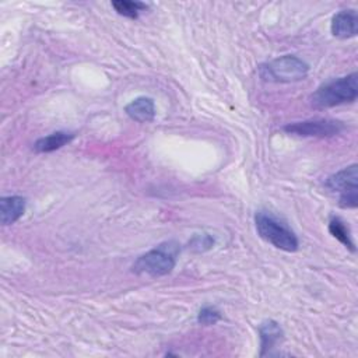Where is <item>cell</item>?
I'll use <instances>...</instances> for the list:
<instances>
[{
    "mask_svg": "<svg viewBox=\"0 0 358 358\" xmlns=\"http://www.w3.org/2000/svg\"><path fill=\"white\" fill-rule=\"evenodd\" d=\"M358 98V76L347 74L322 84L312 95L310 103L316 109H327L343 103L354 102Z\"/></svg>",
    "mask_w": 358,
    "mask_h": 358,
    "instance_id": "obj_1",
    "label": "cell"
},
{
    "mask_svg": "<svg viewBox=\"0 0 358 358\" xmlns=\"http://www.w3.org/2000/svg\"><path fill=\"white\" fill-rule=\"evenodd\" d=\"M179 253V243L175 241H166L155 246L154 249L141 255L131 270L137 274H147L150 277H161L169 274L175 264Z\"/></svg>",
    "mask_w": 358,
    "mask_h": 358,
    "instance_id": "obj_2",
    "label": "cell"
},
{
    "mask_svg": "<svg viewBox=\"0 0 358 358\" xmlns=\"http://www.w3.org/2000/svg\"><path fill=\"white\" fill-rule=\"evenodd\" d=\"M256 231L262 239L284 252H296L299 242L295 232L270 211L260 210L255 215Z\"/></svg>",
    "mask_w": 358,
    "mask_h": 358,
    "instance_id": "obj_3",
    "label": "cell"
},
{
    "mask_svg": "<svg viewBox=\"0 0 358 358\" xmlns=\"http://www.w3.org/2000/svg\"><path fill=\"white\" fill-rule=\"evenodd\" d=\"M309 66L294 55H284L259 66V76L264 81L294 83L308 76Z\"/></svg>",
    "mask_w": 358,
    "mask_h": 358,
    "instance_id": "obj_4",
    "label": "cell"
},
{
    "mask_svg": "<svg viewBox=\"0 0 358 358\" xmlns=\"http://www.w3.org/2000/svg\"><path fill=\"white\" fill-rule=\"evenodd\" d=\"M345 129L344 123L336 119H309L284 126V131L299 137H331Z\"/></svg>",
    "mask_w": 358,
    "mask_h": 358,
    "instance_id": "obj_5",
    "label": "cell"
},
{
    "mask_svg": "<svg viewBox=\"0 0 358 358\" xmlns=\"http://www.w3.org/2000/svg\"><path fill=\"white\" fill-rule=\"evenodd\" d=\"M324 185L331 192H338L340 194L350 190H358V165L352 164L330 175Z\"/></svg>",
    "mask_w": 358,
    "mask_h": 358,
    "instance_id": "obj_6",
    "label": "cell"
},
{
    "mask_svg": "<svg viewBox=\"0 0 358 358\" xmlns=\"http://www.w3.org/2000/svg\"><path fill=\"white\" fill-rule=\"evenodd\" d=\"M358 17L354 10H341L331 18L330 31L333 36L340 39L354 38L358 32Z\"/></svg>",
    "mask_w": 358,
    "mask_h": 358,
    "instance_id": "obj_7",
    "label": "cell"
},
{
    "mask_svg": "<svg viewBox=\"0 0 358 358\" xmlns=\"http://www.w3.org/2000/svg\"><path fill=\"white\" fill-rule=\"evenodd\" d=\"M126 115L138 123H150L155 117V103L150 96H137L124 106Z\"/></svg>",
    "mask_w": 358,
    "mask_h": 358,
    "instance_id": "obj_8",
    "label": "cell"
},
{
    "mask_svg": "<svg viewBox=\"0 0 358 358\" xmlns=\"http://www.w3.org/2000/svg\"><path fill=\"white\" fill-rule=\"evenodd\" d=\"M25 199L21 196H3L0 199V222L11 225L25 213Z\"/></svg>",
    "mask_w": 358,
    "mask_h": 358,
    "instance_id": "obj_9",
    "label": "cell"
},
{
    "mask_svg": "<svg viewBox=\"0 0 358 358\" xmlns=\"http://www.w3.org/2000/svg\"><path fill=\"white\" fill-rule=\"evenodd\" d=\"M282 329L275 320H264L259 326V337H260V355L264 357L270 354V351L282 340Z\"/></svg>",
    "mask_w": 358,
    "mask_h": 358,
    "instance_id": "obj_10",
    "label": "cell"
},
{
    "mask_svg": "<svg viewBox=\"0 0 358 358\" xmlns=\"http://www.w3.org/2000/svg\"><path fill=\"white\" fill-rule=\"evenodd\" d=\"M74 138L73 133H67V131H55L50 133L45 137L38 138L34 143V150L35 152L39 154H46V152H52L56 151L62 147H64L66 144H69L71 140Z\"/></svg>",
    "mask_w": 358,
    "mask_h": 358,
    "instance_id": "obj_11",
    "label": "cell"
},
{
    "mask_svg": "<svg viewBox=\"0 0 358 358\" xmlns=\"http://www.w3.org/2000/svg\"><path fill=\"white\" fill-rule=\"evenodd\" d=\"M329 232L338 241L341 242L347 249H350L351 252H355V245L352 242V238H351V232L347 227V224L338 218V217H333L330 221H329Z\"/></svg>",
    "mask_w": 358,
    "mask_h": 358,
    "instance_id": "obj_12",
    "label": "cell"
},
{
    "mask_svg": "<svg viewBox=\"0 0 358 358\" xmlns=\"http://www.w3.org/2000/svg\"><path fill=\"white\" fill-rule=\"evenodd\" d=\"M112 7L116 10L119 15L136 20L138 17V13L147 8V4L140 1H130V0H116V1H112Z\"/></svg>",
    "mask_w": 358,
    "mask_h": 358,
    "instance_id": "obj_13",
    "label": "cell"
},
{
    "mask_svg": "<svg viewBox=\"0 0 358 358\" xmlns=\"http://www.w3.org/2000/svg\"><path fill=\"white\" fill-rule=\"evenodd\" d=\"M221 320V312L215 306H203L197 313V322L203 326H213Z\"/></svg>",
    "mask_w": 358,
    "mask_h": 358,
    "instance_id": "obj_14",
    "label": "cell"
},
{
    "mask_svg": "<svg viewBox=\"0 0 358 358\" xmlns=\"http://www.w3.org/2000/svg\"><path fill=\"white\" fill-rule=\"evenodd\" d=\"M214 238L208 234H196L193 235V238L189 242V249H192L193 252H206L210 250L214 246Z\"/></svg>",
    "mask_w": 358,
    "mask_h": 358,
    "instance_id": "obj_15",
    "label": "cell"
},
{
    "mask_svg": "<svg viewBox=\"0 0 358 358\" xmlns=\"http://www.w3.org/2000/svg\"><path fill=\"white\" fill-rule=\"evenodd\" d=\"M338 206L343 208H355L358 206V190H350L340 194Z\"/></svg>",
    "mask_w": 358,
    "mask_h": 358,
    "instance_id": "obj_16",
    "label": "cell"
}]
</instances>
